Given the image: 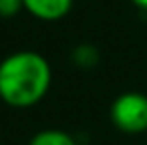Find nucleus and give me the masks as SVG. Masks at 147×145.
<instances>
[{"label": "nucleus", "instance_id": "f257e3e1", "mask_svg": "<svg viewBox=\"0 0 147 145\" xmlns=\"http://www.w3.org/2000/svg\"><path fill=\"white\" fill-rule=\"evenodd\" d=\"M50 84V62L38 52H14L0 62V99L12 107L40 103L48 94Z\"/></svg>", "mask_w": 147, "mask_h": 145}, {"label": "nucleus", "instance_id": "39448f33", "mask_svg": "<svg viewBox=\"0 0 147 145\" xmlns=\"http://www.w3.org/2000/svg\"><path fill=\"white\" fill-rule=\"evenodd\" d=\"M24 8V0H0V18H12Z\"/></svg>", "mask_w": 147, "mask_h": 145}, {"label": "nucleus", "instance_id": "f03ea898", "mask_svg": "<svg viewBox=\"0 0 147 145\" xmlns=\"http://www.w3.org/2000/svg\"><path fill=\"white\" fill-rule=\"evenodd\" d=\"M111 121L113 125L129 135L147 131V96L141 92H125L117 96L111 103Z\"/></svg>", "mask_w": 147, "mask_h": 145}, {"label": "nucleus", "instance_id": "423d86ee", "mask_svg": "<svg viewBox=\"0 0 147 145\" xmlns=\"http://www.w3.org/2000/svg\"><path fill=\"white\" fill-rule=\"evenodd\" d=\"M131 2H133L137 8H141V10H145V12H147V0H131Z\"/></svg>", "mask_w": 147, "mask_h": 145}, {"label": "nucleus", "instance_id": "20e7f679", "mask_svg": "<svg viewBox=\"0 0 147 145\" xmlns=\"http://www.w3.org/2000/svg\"><path fill=\"white\" fill-rule=\"evenodd\" d=\"M28 145H78L70 133L62 129H42L38 131Z\"/></svg>", "mask_w": 147, "mask_h": 145}, {"label": "nucleus", "instance_id": "7ed1b4c3", "mask_svg": "<svg viewBox=\"0 0 147 145\" xmlns=\"http://www.w3.org/2000/svg\"><path fill=\"white\" fill-rule=\"evenodd\" d=\"M74 0H24V8L38 20L56 22L70 14Z\"/></svg>", "mask_w": 147, "mask_h": 145}]
</instances>
